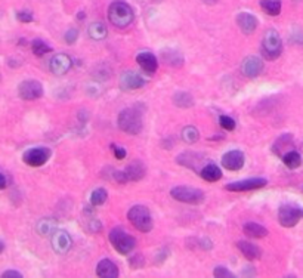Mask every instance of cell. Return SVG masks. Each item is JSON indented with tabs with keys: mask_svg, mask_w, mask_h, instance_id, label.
<instances>
[{
	"mask_svg": "<svg viewBox=\"0 0 303 278\" xmlns=\"http://www.w3.org/2000/svg\"><path fill=\"white\" fill-rule=\"evenodd\" d=\"M31 49H33V53L37 55V56H43L44 53H49L52 52V47L40 39H36L31 43Z\"/></svg>",
	"mask_w": 303,
	"mask_h": 278,
	"instance_id": "cell-29",
	"label": "cell"
},
{
	"mask_svg": "<svg viewBox=\"0 0 303 278\" xmlns=\"http://www.w3.org/2000/svg\"><path fill=\"white\" fill-rule=\"evenodd\" d=\"M174 105L177 107H182V108H188V107H192L194 105V99L189 93L186 92H177L173 96Z\"/></svg>",
	"mask_w": 303,
	"mask_h": 278,
	"instance_id": "cell-28",
	"label": "cell"
},
{
	"mask_svg": "<svg viewBox=\"0 0 303 278\" xmlns=\"http://www.w3.org/2000/svg\"><path fill=\"white\" fill-rule=\"evenodd\" d=\"M1 277L3 278H7V277L22 278V274H21V273H18V271H12V270H9V271H4V273L1 274Z\"/></svg>",
	"mask_w": 303,
	"mask_h": 278,
	"instance_id": "cell-37",
	"label": "cell"
},
{
	"mask_svg": "<svg viewBox=\"0 0 303 278\" xmlns=\"http://www.w3.org/2000/svg\"><path fill=\"white\" fill-rule=\"evenodd\" d=\"M213 276L216 278H234V274H232L229 270L223 268V267H217V268H215Z\"/></svg>",
	"mask_w": 303,
	"mask_h": 278,
	"instance_id": "cell-33",
	"label": "cell"
},
{
	"mask_svg": "<svg viewBox=\"0 0 303 278\" xmlns=\"http://www.w3.org/2000/svg\"><path fill=\"white\" fill-rule=\"evenodd\" d=\"M303 218V210L298 206H292V204H286L281 206L278 210V221L283 227L286 228H292L295 225H298V222Z\"/></svg>",
	"mask_w": 303,
	"mask_h": 278,
	"instance_id": "cell-8",
	"label": "cell"
},
{
	"mask_svg": "<svg viewBox=\"0 0 303 278\" xmlns=\"http://www.w3.org/2000/svg\"><path fill=\"white\" fill-rule=\"evenodd\" d=\"M180 136H182V141H183V142H186V144H194V142L198 141L200 132H198L194 126H186V127L182 129Z\"/></svg>",
	"mask_w": 303,
	"mask_h": 278,
	"instance_id": "cell-27",
	"label": "cell"
},
{
	"mask_svg": "<svg viewBox=\"0 0 303 278\" xmlns=\"http://www.w3.org/2000/svg\"><path fill=\"white\" fill-rule=\"evenodd\" d=\"M111 148H113V153H114V156L117 157V160H123L125 157H126V151L122 148V147H117V145H111Z\"/></svg>",
	"mask_w": 303,
	"mask_h": 278,
	"instance_id": "cell-36",
	"label": "cell"
},
{
	"mask_svg": "<svg viewBox=\"0 0 303 278\" xmlns=\"http://www.w3.org/2000/svg\"><path fill=\"white\" fill-rule=\"evenodd\" d=\"M260 52H262V56L269 59V61H274L281 55L283 41H281V37H280L277 30L269 28V30L265 31L263 39H262V44H260Z\"/></svg>",
	"mask_w": 303,
	"mask_h": 278,
	"instance_id": "cell-2",
	"label": "cell"
},
{
	"mask_svg": "<svg viewBox=\"0 0 303 278\" xmlns=\"http://www.w3.org/2000/svg\"><path fill=\"white\" fill-rule=\"evenodd\" d=\"M200 176L207 182H216L222 178V172H220V169L217 167L216 164H206L200 170Z\"/></svg>",
	"mask_w": 303,
	"mask_h": 278,
	"instance_id": "cell-21",
	"label": "cell"
},
{
	"mask_svg": "<svg viewBox=\"0 0 303 278\" xmlns=\"http://www.w3.org/2000/svg\"><path fill=\"white\" fill-rule=\"evenodd\" d=\"M130 264H132L133 268H142L144 264H145V259L141 255H135L133 258H130Z\"/></svg>",
	"mask_w": 303,
	"mask_h": 278,
	"instance_id": "cell-35",
	"label": "cell"
},
{
	"mask_svg": "<svg viewBox=\"0 0 303 278\" xmlns=\"http://www.w3.org/2000/svg\"><path fill=\"white\" fill-rule=\"evenodd\" d=\"M18 95L24 101L39 99L43 95V86L37 80H25L18 86Z\"/></svg>",
	"mask_w": 303,
	"mask_h": 278,
	"instance_id": "cell-9",
	"label": "cell"
},
{
	"mask_svg": "<svg viewBox=\"0 0 303 278\" xmlns=\"http://www.w3.org/2000/svg\"><path fill=\"white\" fill-rule=\"evenodd\" d=\"M266 184H268V181L263 178H252V179H244V181H238V182H231L226 185V190L243 193V191H252V190L263 188Z\"/></svg>",
	"mask_w": 303,
	"mask_h": 278,
	"instance_id": "cell-12",
	"label": "cell"
},
{
	"mask_svg": "<svg viewBox=\"0 0 303 278\" xmlns=\"http://www.w3.org/2000/svg\"><path fill=\"white\" fill-rule=\"evenodd\" d=\"M237 24L240 27V30L244 33V34H253L259 25V21L258 18L253 15V13H249V12H241L237 15Z\"/></svg>",
	"mask_w": 303,
	"mask_h": 278,
	"instance_id": "cell-16",
	"label": "cell"
},
{
	"mask_svg": "<svg viewBox=\"0 0 303 278\" xmlns=\"http://www.w3.org/2000/svg\"><path fill=\"white\" fill-rule=\"evenodd\" d=\"M222 166L228 170H240L244 166V154L241 151H228L222 157Z\"/></svg>",
	"mask_w": 303,
	"mask_h": 278,
	"instance_id": "cell-18",
	"label": "cell"
},
{
	"mask_svg": "<svg viewBox=\"0 0 303 278\" xmlns=\"http://www.w3.org/2000/svg\"><path fill=\"white\" fill-rule=\"evenodd\" d=\"M244 233L246 236L252 237V239H263L268 236V230L263 227V225H259L256 222H249L244 225Z\"/></svg>",
	"mask_w": 303,
	"mask_h": 278,
	"instance_id": "cell-22",
	"label": "cell"
},
{
	"mask_svg": "<svg viewBox=\"0 0 303 278\" xmlns=\"http://www.w3.org/2000/svg\"><path fill=\"white\" fill-rule=\"evenodd\" d=\"M52 249L56 255H67L73 246V240L70 234L64 230H56L52 234Z\"/></svg>",
	"mask_w": 303,
	"mask_h": 278,
	"instance_id": "cell-11",
	"label": "cell"
},
{
	"mask_svg": "<svg viewBox=\"0 0 303 278\" xmlns=\"http://www.w3.org/2000/svg\"><path fill=\"white\" fill-rule=\"evenodd\" d=\"M135 13L129 3L123 0H116L108 7V19L117 28H126L133 22Z\"/></svg>",
	"mask_w": 303,
	"mask_h": 278,
	"instance_id": "cell-1",
	"label": "cell"
},
{
	"mask_svg": "<svg viewBox=\"0 0 303 278\" xmlns=\"http://www.w3.org/2000/svg\"><path fill=\"white\" fill-rule=\"evenodd\" d=\"M0 81H1V76H0Z\"/></svg>",
	"mask_w": 303,
	"mask_h": 278,
	"instance_id": "cell-41",
	"label": "cell"
},
{
	"mask_svg": "<svg viewBox=\"0 0 303 278\" xmlns=\"http://www.w3.org/2000/svg\"><path fill=\"white\" fill-rule=\"evenodd\" d=\"M49 67L55 76H64L71 68V58L65 53H56L55 56H52Z\"/></svg>",
	"mask_w": 303,
	"mask_h": 278,
	"instance_id": "cell-13",
	"label": "cell"
},
{
	"mask_svg": "<svg viewBox=\"0 0 303 278\" xmlns=\"http://www.w3.org/2000/svg\"><path fill=\"white\" fill-rule=\"evenodd\" d=\"M36 230L40 236H49L50 233H55V222L50 218H44L40 219L36 225Z\"/></svg>",
	"mask_w": 303,
	"mask_h": 278,
	"instance_id": "cell-26",
	"label": "cell"
},
{
	"mask_svg": "<svg viewBox=\"0 0 303 278\" xmlns=\"http://www.w3.org/2000/svg\"><path fill=\"white\" fill-rule=\"evenodd\" d=\"M240 252L250 261H255V259H260L262 256V250H260L258 246L252 244V243H247V241H238L237 243Z\"/></svg>",
	"mask_w": 303,
	"mask_h": 278,
	"instance_id": "cell-20",
	"label": "cell"
},
{
	"mask_svg": "<svg viewBox=\"0 0 303 278\" xmlns=\"http://www.w3.org/2000/svg\"><path fill=\"white\" fill-rule=\"evenodd\" d=\"M260 6L271 16H277L281 12V0H260Z\"/></svg>",
	"mask_w": 303,
	"mask_h": 278,
	"instance_id": "cell-24",
	"label": "cell"
},
{
	"mask_svg": "<svg viewBox=\"0 0 303 278\" xmlns=\"http://www.w3.org/2000/svg\"><path fill=\"white\" fill-rule=\"evenodd\" d=\"M107 199H108V194H107V191L104 190V188H98V190H95L93 193H92V196H90V204L92 206H102L105 201H107Z\"/></svg>",
	"mask_w": 303,
	"mask_h": 278,
	"instance_id": "cell-30",
	"label": "cell"
},
{
	"mask_svg": "<svg viewBox=\"0 0 303 278\" xmlns=\"http://www.w3.org/2000/svg\"><path fill=\"white\" fill-rule=\"evenodd\" d=\"M119 127L129 133V135H138L142 130V116L136 108H126L119 114Z\"/></svg>",
	"mask_w": 303,
	"mask_h": 278,
	"instance_id": "cell-3",
	"label": "cell"
},
{
	"mask_svg": "<svg viewBox=\"0 0 303 278\" xmlns=\"http://www.w3.org/2000/svg\"><path fill=\"white\" fill-rule=\"evenodd\" d=\"M87 33L90 39L98 40V41L104 40L108 36V30L102 22H92L87 28Z\"/></svg>",
	"mask_w": 303,
	"mask_h": 278,
	"instance_id": "cell-23",
	"label": "cell"
},
{
	"mask_svg": "<svg viewBox=\"0 0 303 278\" xmlns=\"http://www.w3.org/2000/svg\"><path fill=\"white\" fill-rule=\"evenodd\" d=\"M281 157H283V163H284L289 169H298V167L302 164V157H301V154L296 153V151H289V153H286V154L281 156Z\"/></svg>",
	"mask_w": 303,
	"mask_h": 278,
	"instance_id": "cell-25",
	"label": "cell"
},
{
	"mask_svg": "<svg viewBox=\"0 0 303 278\" xmlns=\"http://www.w3.org/2000/svg\"><path fill=\"white\" fill-rule=\"evenodd\" d=\"M136 62H138V65L142 68V71H144L147 76H152V74L157 71V68H158V61H157V58H155L151 52H147V50L138 53Z\"/></svg>",
	"mask_w": 303,
	"mask_h": 278,
	"instance_id": "cell-14",
	"label": "cell"
},
{
	"mask_svg": "<svg viewBox=\"0 0 303 278\" xmlns=\"http://www.w3.org/2000/svg\"><path fill=\"white\" fill-rule=\"evenodd\" d=\"M145 172H147V169H145L144 163L139 161V160H136V161L130 163L129 166H128L125 170H122V172H116L114 178H116L120 184H126V182H138V181H141V179L145 176Z\"/></svg>",
	"mask_w": 303,
	"mask_h": 278,
	"instance_id": "cell-7",
	"label": "cell"
},
{
	"mask_svg": "<svg viewBox=\"0 0 303 278\" xmlns=\"http://www.w3.org/2000/svg\"><path fill=\"white\" fill-rule=\"evenodd\" d=\"M262 71H263V61L258 56H249L241 64V73L249 79L258 77Z\"/></svg>",
	"mask_w": 303,
	"mask_h": 278,
	"instance_id": "cell-15",
	"label": "cell"
},
{
	"mask_svg": "<svg viewBox=\"0 0 303 278\" xmlns=\"http://www.w3.org/2000/svg\"><path fill=\"white\" fill-rule=\"evenodd\" d=\"M77 37H79L77 28H70V30L65 33V36H64V39H65V41H67L68 44H73L74 41H77Z\"/></svg>",
	"mask_w": 303,
	"mask_h": 278,
	"instance_id": "cell-34",
	"label": "cell"
},
{
	"mask_svg": "<svg viewBox=\"0 0 303 278\" xmlns=\"http://www.w3.org/2000/svg\"><path fill=\"white\" fill-rule=\"evenodd\" d=\"M219 123L226 130H234L235 129V120L232 119V117H229V116H222L219 119Z\"/></svg>",
	"mask_w": 303,
	"mask_h": 278,
	"instance_id": "cell-31",
	"label": "cell"
},
{
	"mask_svg": "<svg viewBox=\"0 0 303 278\" xmlns=\"http://www.w3.org/2000/svg\"><path fill=\"white\" fill-rule=\"evenodd\" d=\"M96 276L101 278H116L119 276V268L113 261L104 259L96 267Z\"/></svg>",
	"mask_w": 303,
	"mask_h": 278,
	"instance_id": "cell-19",
	"label": "cell"
},
{
	"mask_svg": "<svg viewBox=\"0 0 303 278\" xmlns=\"http://www.w3.org/2000/svg\"><path fill=\"white\" fill-rule=\"evenodd\" d=\"M79 19H85V12H80V13H79Z\"/></svg>",
	"mask_w": 303,
	"mask_h": 278,
	"instance_id": "cell-39",
	"label": "cell"
},
{
	"mask_svg": "<svg viewBox=\"0 0 303 278\" xmlns=\"http://www.w3.org/2000/svg\"><path fill=\"white\" fill-rule=\"evenodd\" d=\"M50 159V150L46 147H36V148H30L24 153L22 160L25 164L31 166V167H40L43 166L47 160Z\"/></svg>",
	"mask_w": 303,
	"mask_h": 278,
	"instance_id": "cell-10",
	"label": "cell"
},
{
	"mask_svg": "<svg viewBox=\"0 0 303 278\" xmlns=\"http://www.w3.org/2000/svg\"><path fill=\"white\" fill-rule=\"evenodd\" d=\"M3 249H4V244H3V243L0 241V252H3Z\"/></svg>",
	"mask_w": 303,
	"mask_h": 278,
	"instance_id": "cell-40",
	"label": "cell"
},
{
	"mask_svg": "<svg viewBox=\"0 0 303 278\" xmlns=\"http://www.w3.org/2000/svg\"><path fill=\"white\" fill-rule=\"evenodd\" d=\"M145 84V80L141 77V74L135 71H125L120 76V87L123 90H136L141 89Z\"/></svg>",
	"mask_w": 303,
	"mask_h": 278,
	"instance_id": "cell-17",
	"label": "cell"
},
{
	"mask_svg": "<svg viewBox=\"0 0 303 278\" xmlns=\"http://www.w3.org/2000/svg\"><path fill=\"white\" fill-rule=\"evenodd\" d=\"M16 19L21 22H33L34 16L28 10H19V12H16Z\"/></svg>",
	"mask_w": 303,
	"mask_h": 278,
	"instance_id": "cell-32",
	"label": "cell"
},
{
	"mask_svg": "<svg viewBox=\"0 0 303 278\" xmlns=\"http://www.w3.org/2000/svg\"><path fill=\"white\" fill-rule=\"evenodd\" d=\"M130 224L141 233H150L152 230V216L145 206H133L128 213Z\"/></svg>",
	"mask_w": 303,
	"mask_h": 278,
	"instance_id": "cell-4",
	"label": "cell"
},
{
	"mask_svg": "<svg viewBox=\"0 0 303 278\" xmlns=\"http://www.w3.org/2000/svg\"><path fill=\"white\" fill-rule=\"evenodd\" d=\"M170 196L174 200L186 204H200L204 201V193L192 187H174L170 191Z\"/></svg>",
	"mask_w": 303,
	"mask_h": 278,
	"instance_id": "cell-6",
	"label": "cell"
},
{
	"mask_svg": "<svg viewBox=\"0 0 303 278\" xmlns=\"http://www.w3.org/2000/svg\"><path fill=\"white\" fill-rule=\"evenodd\" d=\"M6 185H7V182H6V178H4V175H3V173H0V190L6 188Z\"/></svg>",
	"mask_w": 303,
	"mask_h": 278,
	"instance_id": "cell-38",
	"label": "cell"
},
{
	"mask_svg": "<svg viewBox=\"0 0 303 278\" xmlns=\"http://www.w3.org/2000/svg\"><path fill=\"white\" fill-rule=\"evenodd\" d=\"M110 241L120 255H129L136 246V240L122 228H114L110 233Z\"/></svg>",
	"mask_w": 303,
	"mask_h": 278,
	"instance_id": "cell-5",
	"label": "cell"
}]
</instances>
